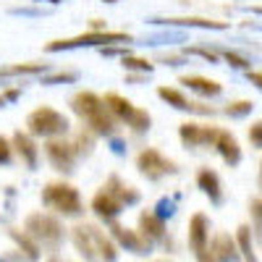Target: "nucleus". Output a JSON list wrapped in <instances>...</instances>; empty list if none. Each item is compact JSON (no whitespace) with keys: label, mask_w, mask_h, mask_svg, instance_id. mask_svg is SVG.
<instances>
[{"label":"nucleus","mask_w":262,"mask_h":262,"mask_svg":"<svg viewBox=\"0 0 262 262\" xmlns=\"http://www.w3.org/2000/svg\"><path fill=\"white\" fill-rule=\"evenodd\" d=\"M71 111L86 123L84 128L86 131H92L95 137H107V139H113L116 137V131H118V121L107 113V107L102 105V97L97 92H90V90H81L71 97Z\"/></svg>","instance_id":"1"},{"label":"nucleus","mask_w":262,"mask_h":262,"mask_svg":"<svg viewBox=\"0 0 262 262\" xmlns=\"http://www.w3.org/2000/svg\"><path fill=\"white\" fill-rule=\"evenodd\" d=\"M69 233H71V242H74L76 252L86 262H116L118 259V247L113 244V238L107 236L100 226L76 223Z\"/></svg>","instance_id":"2"},{"label":"nucleus","mask_w":262,"mask_h":262,"mask_svg":"<svg viewBox=\"0 0 262 262\" xmlns=\"http://www.w3.org/2000/svg\"><path fill=\"white\" fill-rule=\"evenodd\" d=\"M24 233L34 238V244L42 249H48L50 254L58 252V247L66 242V226L60 223V217L53 212H29L24 221Z\"/></svg>","instance_id":"3"},{"label":"nucleus","mask_w":262,"mask_h":262,"mask_svg":"<svg viewBox=\"0 0 262 262\" xmlns=\"http://www.w3.org/2000/svg\"><path fill=\"white\" fill-rule=\"evenodd\" d=\"M42 205L48 210H53V215H63V217H79L84 212L81 194L69 181L45 184V189H42Z\"/></svg>","instance_id":"4"},{"label":"nucleus","mask_w":262,"mask_h":262,"mask_svg":"<svg viewBox=\"0 0 262 262\" xmlns=\"http://www.w3.org/2000/svg\"><path fill=\"white\" fill-rule=\"evenodd\" d=\"M102 105L107 107V113H111L118 123L128 126L137 137L147 134V131L152 128V116L144 111V107H137L134 102L126 100V97L118 95V92H107V95L102 97Z\"/></svg>","instance_id":"5"},{"label":"nucleus","mask_w":262,"mask_h":262,"mask_svg":"<svg viewBox=\"0 0 262 262\" xmlns=\"http://www.w3.org/2000/svg\"><path fill=\"white\" fill-rule=\"evenodd\" d=\"M71 131V123L60 111L50 105H39L27 116V134L42 139H60Z\"/></svg>","instance_id":"6"},{"label":"nucleus","mask_w":262,"mask_h":262,"mask_svg":"<svg viewBox=\"0 0 262 262\" xmlns=\"http://www.w3.org/2000/svg\"><path fill=\"white\" fill-rule=\"evenodd\" d=\"M134 39L128 32H84L71 39H53L45 45L48 53H63V50H79V48H107V45H128Z\"/></svg>","instance_id":"7"},{"label":"nucleus","mask_w":262,"mask_h":262,"mask_svg":"<svg viewBox=\"0 0 262 262\" xmlns=\"http://www.w3.org/2000/svg\"><path fill=\"white\" fill-rule=\"evenodd\" d=\"M137 170L147 181H160L165 176H176L179 173V165L173 163L170 158H165L160 149L155 147H144L139 155H137Z\"/></svg>","instance_id":"8"},{"label":"nucleus","mask_w":262,"mask_h":262,"mask_svg":"<svg viewBox=\"0 0 262 262\" xmlns=\"http://www.w3.org/2000/svg\"><path fill=\"white\" fill-rule=\"evenodd\" d=\"M45 158L58 173H66V176H71L79 163V155H76L71 139H63V137L45 142Z\"/></svg>","instance_id":"9"},{"label":"nucleus","mask_w":262,"mask_h":262,"mask_svg":"<svg viewBox=\"0 0 262 262\" xmlns=\"http://www.w3.org/2000/svg\"><path fill=\"white\" fill-rule=\"evenodd\" d=\"M158 97H160L163 102H168L170 107L181 111V113H194V116H215V113H217L212 105L191 102L181 90H176V86H158Z\"/></svg>","instance_id":"10"},{"label":"nucleus","mask_w":262,"mask_h":262,"mask_svg":"<svg viewBox=\"0 0 262 262\" xmlns=\"http://www.w3.org/2000/svg\"><path fill=\"white\" fill-rule=\"evenodd\" d=\"M111 238H113L116 247H121V249H126L131 254H149L152 247H155V244H149L139 231L118 226V223H111Z\"/></svg>","instance_id":"11"},{"label":"nucleus","mask_w":262,"mask_h":262,"mask_svg":"<svg viewBox=\"0 0 262 262\" xmlns=\"http://www.w3.org/2000/svg\"><path fill=\"white\" fill-rule=\"evenodd\" d=\"M215 131H217V126L186 121V123L179 126V137H181L184 147H212Z\"/></svg>","instance_id":"12"},{"label":"nucleus","mask_w":262,"mask_h":262,"mask_svg":"<svg viewBox=\"0 0 262 262\" xmlns=\"http://www.w3.org/2000/svg\"><path fill=\"white\" fill-rule=\"evenodd\" d=\"M212 149L223 158V163H226L228 168H236L238 163H242V144H238V139L231 134V131H226V128H221V126H217V131H215Z\"/></svg>","instance_id":"13"},{"label":"nucleus","mask_w":262,"mask_h":262,"mask_svg":"<svg viewBox=\"0 0 262 262\" xmlns=\"http://www.w3.org/2000/svg\"><path fill=\"white\" fill-rule=\"evenodd\" d=\"M207 254L215 262H238V249L233 236L226 231H217L212 238H207Z\"/></svg>","instance_id":"14"},{"label":"nucleus","mask_w":262,"mask_h":262,"mask_svg":"<svg viewBox=\"0 0 262 262\" xmlns=\"http://www.w3.org/2000/svg\"><path fill=\"white\" fill-rule=\"evenodd\" d=\"M196 189H200L215 207L223 205V200H226L221 176H217L212 168H200V170H196Z\"/></svg>","instance_id":"15"},{"label":"nucleus","mask_w":262,"mask_h":262,"mask_svg":"<svg viewBox=\"0 0 262 262\" xmlns=\"http://www.w3.org/2000/svg\"><path fill=\"white\" fill-rule=\"evenodd\" d=\"M11 147H13V152H18V158L24 160V165L29 170H37V165H39V147H37L34 137H29L27 131H16V134L11 137Z\"/></svg>","instance_id":"16"},{"label":"nucleus","mask_w":262,"mask_h":262,"mask_svg":"<svg viewBox=\"0 0 262 262\" xmlns=\"http://www.w3.org/2000/svg\"><path fill=\"white\" fill-rule=\"evenodd\" d=\"M102 189L111 194V196H116V200L121 202V207L126 210V207H131V205H139V200H142V194L134 189V186H128L118 173H113V176H107V181L102 184Z\"/></svg>","instance_id":"17"},{"label":"nucleus","mask_w":262,"mask_h":262,"mask_svg":"<svg viewBox=\"0 0 262 262\" xmlns=\"http://www.w3.org/2000/svg\"><path fill=\"white\" fill-rule=\"evenodd\" d=\"M90 207H92V212L100 217V221H105V223H116V217L123 212L121 202L116 200V196H111V194H107L102 186H100V191L92 196Z\"/></svg>","instance_id":"18"},{"label":"nucleus","mask_w":262,"mask_h":262,"mask_svg":"<svg viewBox=\"0 0 262 262\" xmlns=\"http://www.w3.org/2000/svg\"><path fill=\"white\" fill-rule=\"evenodd\" d=\"M144 238H147V242L149 244H168V238H165V223L160 221V217L155 215V212H152V210H142L139 212V228H137Z\"/></svg>","instance_id":"19"},{"label":"nucleus","mask_w":262,"mask_h":262,"mask_svg":"<svg viewBox=\"0 0 262 262\" xmlns=\"http://www.w3.org/2000/svg\"><path fill=\"white\" fill-rule=\"evenodd\" d=\"M149 24H163V27H189V29H228V21H215V18H200V16H186V18H149Z\"/></svg>","instance_id":"20"},{"label":"nucleus","mask_w":262,"mask_h":262,"mask_svg":"<svg viewBox=\"0 0 262 262\" xmlns=\"http://www.w3.org/2000/svg\"><path fill=\"white\" fill-rule=\"evenodd\" d=\"M207 238H210V221L205 212H194L191 221H189V247L196 252H205L207 249Z\"/></svg>","instance_id":"21"},{"label":"nucleus","mask_w":262,"mask_h":262,"mask_svg":"<svg viewBox=\"0 0 262 262\" xmlns=\"http://www.w3.org/2000/svg\"><path fill=\"white\" fill-rule=\"evenodd\" d=\"M179 84H184L186 90H191V92H196V95H202V97H217V95L223 92V84H221V81L205 79V76H196V74H191V76H181Z\"/></svg>","instance_id":"22"},{"label":"nucleus","mask_w":262,"mask_h":262,"mask_svg":"<svg viewBox=\"0 0 262 262\" xmlns=\"http://www.w3.org/2000/svg\"><path fill=\"white\" fill-rule=\"evenodd\" d=\"M233 242H236L238 257H244L247 262H257V252H254V247H252V228H249L247 223L236 228V236H233Z\"/></svg>","instance_id":"23"},{"label":"nucleus","mask_w":262,"mask_h":262,"mask_svg":"<svg viewBox=\"0 0 262 262\" xmlns=\"http://www.w3.org/2000/svg\"><path fill=\"white\" fill-rule=\"evenodd\" d=\"M50 69L48 63H13V66H3L0 69V79L8 76H32V74H45Z\"/></svg>","instance_id":"24"},{"label":"nucleus","mask_w":262,"mask_h":262,"mask_svg":"<svg viewBox=\"0 0 262 262\" xmlns=\"http://www.w3.org/2000/svg\"><path fill=\"white\" fill-rule=\"evenodd\" d=\"M8 236H11L13 242L21 247V252L27 254V259H29V262H37V259H39V247L34 244V238H32L29 233H24L21 228H8Z\"/></svg>","instance_id":"25"},{"label":"nucleus","mask_w":262,"mask_h":262,"mask_svg":"<svg viewBox=\"0 0 262 262\" xmlns=\"http://www.w3.org/2000/svg\"><path fill=\"white\" fill-rule=\"evenodd\" d=\"M71 144H74L79 158H86V155H92V149H95V134L86 131V128H79L74 134V139H71Z\"/></svg>","instance_id":"26"},{"label":"nucleus","mask_w":262,"mask_h":262,"mask_svg":"<svg viewBox=\"0 0 262 262\" xmlns=\"http://www.w3.org/2000/svg\"><path fill=\"white\" fill-rule=\"evenodd\" d=\"M254 107H257V102H252V100H236V102H228L223 107V113L228 118H247Z\"/></svg>","instance_id":"27"},{"label":"nucleus","mask_w":262,"mask_h":262,"mask_svg":"<svg viewBox=\"0 0 262 262\" xmlns=\"http://www.w3.org/2000/svg\"><path fill=\"white\" fill-rule=\"evenodd\" d=\"M121 66L126 71H139V74H152L155 71V63H149L147 58H137V55H126V58H121Z\"/></svg>","instance_id":"28"},{"label":"nucleus","mask_w":262,"mask_h":262,"mask_svg":"<svg viewBox=\"0 0 262 262\" xmlns=\"http://www.w3.org/2000/svg\"><path fill=\"white\" fill-rule=\"evenodd\" d=\"M79 79V71H55V74H48V76H42L39 84H45V86H53V84H71Z\"/></svg>","instance_id":"29"},{"label":"nucleus","mask_w":262,"mask_h":262,"mask_svg":"<svg viewBox=\"0 0 262 262\" xmlns=\"http://www.w3.org/2000/svg\"><path fill=\"white\" fill-rule=\"evenodd\" d=\"M217 55H221L223 60H228V63L233 66V69H244V71H249V69H252V60H249V58H244V55H238L236 50H221Z\"/></svg>","instance_id":"30"},{"label":"nucleus","mask_w":262,"mask_h":262,"mask_svg":"<svg viewBox=\"0 0 262 262\" xmlns=\"http://www.w3.org/2000/svg\"><path fill=\"white\" fill-rule=\"evenodd\" d=\"M189 55H200L207 63H221V55L215 50H207V48H184V58H189Z\"/></svg>","instance_id":"31"},{"label":"nucleus","mask_w":262,"mask_h":262,"mask_svg":"<svg viewBox=\"0 0 262 262\" xmlns=\"http://www.w3.org/2000/svg\"><path fill=\"white\" fill-rule=\"evenodd\" d=\"M97 53L102 58H126V55H131V48L128 45H107V48H97Z\"/></svg>","instance_id":"32"},{"label":"nucleus","mask_w":262,"mask_h":262,"mask_svg":"<svg viewBox=\"0 0 262 262\" xmlns=\"http://www.w3.org/2000/svg\"><path fill=\"white\" fill-rule=\"evenodd\" d=\"M152 212H155V215L160 217V221L165 223V217H170L173 212H176V202H173V200H168V196H163V200L158 202V207L152 210Z\"/></svg>","instance_id":"33"},{"label":"nucleus","mask_w":262,"mask_h":262,"mask_svg":"<svg viewBox=\"0 0 262 262\" xmlns=\"http://www.w3.org/2000/svg\"><path fill=\"white\" fill-rule=\"evenodd\" d=\"M249 212L254 217V236H259V215H262V200H259V194H254L252 200H249Z\"/></svg>","instance_id":"34"},{"label":"nucleus","mask_w":262,"mask_h":262,"mask_svg":"<svg viewBox=\"0 0 262 262\" xmlns=\"http://www.w3.org/2000/svg\"><path fill=\"white\" fill-rule=\"evenodd\" d=\"M13 160V147H11V139H6L0 134V165H8Z\"/></svg>","instance_id":"35"},{"label":"nucleus","mask_w":262,"mask_h":262,"mask_svg":"<svg viewBox=\"0 0 262 262\" xmlns=\"http://www.w3.org/2000/svg\"><path fill=\"white\" fill-rule=\"evenodd\" d=\"M249 142H252L254 149L262 147V123H259V121H254V123L249 126Z\"/></svg>","instance_id":"36"},{"label":"nucleus","mask_w":262,"mask_h":262,"mask_svg":"<svg viewBox=\"0 0 262 262\" xmlns=\"http://www.w3.org/2000/svg\"><path fill=\"white\" fill-rule=\"evenodd\" d=\"M160 60H163L165 66H184V63H186V58H184V55H163Z\"/></svg>","instance_id":"37"},{"label":"nucleus","mask_w":262,"mask_h":262,"mask_svg":"<svg viewBox=\"0 0 262 262\" xmlns=\"http://www.w3.org/2000/svg\"><path fill=\"white\" fill-rule=\"evenodd\" d=\"M18 95H21V90H18V86H13V90H6L0 97H3V102H13V100H18Z\"/></svg>","instance_id":"38"},{"label":"nucleus","mask_w":262,"mask_h":262,"mask_svg":"<svg viewBox=\"0 0 262 262\" xmlns=\"http://www.w3.org/2000/svg\"><path fill=\"white\" fill-rule=\"evenodd\" d=\"M107 27H105V21L102 18H92L90 21V32H105Z\"/></svg>","instance_id":"39"},{"label":"nucleus","mask_w":262,"mask_h":262,"mask_svg":"<svg viewBox=\"0 0 262 262\" xmlns=\"http://www.w3.org/2000/svg\"><path fill=\"white\" fill-rule=\"evenodd\" d=\"M247 79H249L254 86H262V76H259V71H252V69H249V71H247Z\"/></svg>","instance_id":"40"},{"label":"nucleus","mask_w":262,"mask_h":262,"mask_svg":"<svg viewBox=\"0 0 262 262\" xmlns=\"http://www.w3.org/2000/svg\"><path fill=\"white\" fill-rule=\"evenodd\" d=\"M147 79V74H126V81L128 84H139V81H144Z\"/></svg>","instance_id":"41"},{"label":"nucleus","mask_w":262,"mask_h":262,"mask_svg":"<svg viewBox=\"0 0 262 262\" xmlns=\"http://www.w3.org/2000/svg\"><path fill=\"white\" fill-rule=\"evenodd\" d=\"M111 144H113V152H116V155H123V152H126V147H123V142H118V139H113Z\"/></svg>","instance_id":"42"},{"label":"nucleus","mask_w":262,"mask_h":262,"mask_svg":"<svg viewBox=\"0 0 262 262\" xmlns=\"http://www.w3.org/2000/svg\"><path fill=\"white\" fill-rule=\"evenodd\" d=\"M196 262H215L210 254H207V249L205 252H196Z\"/></svg>","instance_id":"43"},{"label":"nucleus","mask_w":262,"mask_h":262,"mask_svg":"<svg viewBox=\"0 0 262 262\" xmlns=\"http://www.w3.org/2000/svg\"><path fill=\"white\" fill-rule=\"evenodd\" d=\"M34 3H50V6H58V3H63V0H34Z\"/></svg>","instance_id":"44"},{"label":"nucleus","mask_w":262,"mask_h":262,"mask_svg":"<svg viewBox=\"0 0 262 262\" xmlns=\"http://www.w3.org/2000/svg\"><path fill=\"white\" fill-rule=\"evenodd\" d=\"M48 262H66V259H58V257H50Z\"/></svg>","instance_id":"45"},{"label":"nucleus","mask_w":262,"mask_h":262,"mask_svg":"<svg viewBox=\"0 0 262 262\" xmlns=\"http://www.w3.org/2000/svg\"><path fill=\"white\" fill-rule=\"evenodd\" d=\"M102 3H118V0H102Z\"/></svg>","instance_id":"46"},{"label":"nucleus","mask_w":262,"mask_h":262,"mask_svg":"<svg viewBox=\"0 0 262 262\" xmlns=\"http://www.w3.org/2000/svg\"><path fill=\"white\" fill-rule=\"evenodd\" d=\"M155 262H173V259H155Z\"/></svg>","instance_id":"47"},{"label":"nucleus","mask_w":262,"mask_h":262,"mask_svg":"<svg viewBox=\"0 0 262 262\" xmlns=\"http://www.w3.org/2000/svg\"><path fill=\"white\" fill-rule=\"evenodd\" d=\"M3 105H6V102H3V97H0V107H3Z\"/></svg>","instance_id":"48"}]
</instances>
